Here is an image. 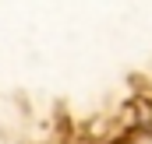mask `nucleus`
I'll list each match as a JSON object with an SVG mask.
<instances>
[]
</instances>
